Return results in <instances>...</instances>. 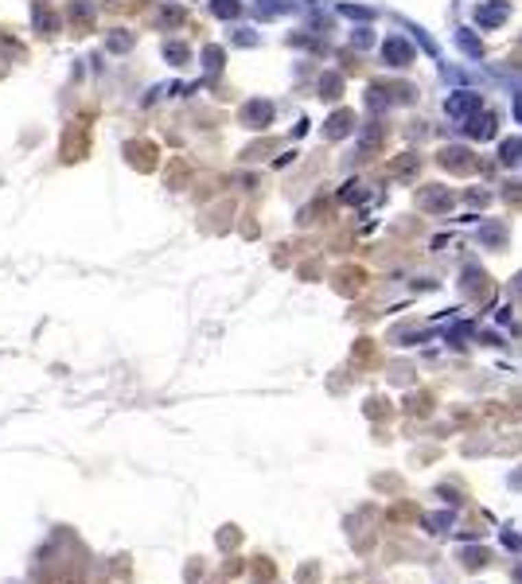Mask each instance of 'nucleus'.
Returning a JSON list of instances; mask_svg holds the SVG:
<instances>
[{"label":"nucleus","mask_w":522,"mask_h":584,"mask_svg":"<svg viewBox=\"0 0 522 584\" xmlns=\"http://www.w3.org/2000/svg\"><path fill=\"white\" fill-rule=\"evenodd\" d=\"M444 113H449L452 121H468L472 113H479V94H472V90H456V94L444 97Z\"/></svg>","instance_id":"1"},{"label":"nucleus","mask_w":522,"mask_h":584,"mask_svg":"<svg viewBox=\"0 0 522 584\" xmlns=\"http://www.w3.org/2000/svg\"><path fill=\"white\" fill-rule=\"evenodd\" d=\"M382 59H386V67H394V71H401V67H410L413 62V47L405 43V39L390 36L386 43H382Z\"/></svg>","instance_id":"2"},{"label":"nucleus","mask_w":522,"mask_h":584,"mask_svg":"<svg viewBox=\"0 0 522 584\" xmlns=\"http://www.w3.org/2000/svg\"><path fill=\"white\" fill-rule=\"evenodd\" d=\"M507 16H510L507 0H484V4L475 8V24H479V27H499Z\"/></svg>","instance_id":"3"},{"label":"nucleus","mask_w":522,"mask_h":584,"mask_svg":"<svg viewBox=\"0 0 522 584\" xmlns=\"http://www.w3.org/2000/svg\"><path fill=\"white\" fill-rule=\"evenodd\" d=\"M464 132H468L472 141H491V137H495V113H484V117L472 113L468 125H464Z\"/></svg>","instance_id":"4"},{"label":"nucleus","mask_w":522,"mask_h":584,"mask_svg":"<svg viewBox=\"0 0 522 584\" xmlns=\"http://www.w3.org/2000/svg\"><path fill=\"white\" fill-rule=\"evenodd\" d=\"M242 121L250 129H265L269 121H273V106H269V102H250V106L242 109Z\"/></svg>","instance_id":"5"},{"label":"nucleus","mask_w":522,"mask_h":584,"mask_svg":"<svg viewBox=\"0 0 522 584\" xmlns=\"http://www.w3.org/2000/svg\"><path fill=\"white\" fill-rule=\"evenodd\" d=\"M296 8V0H257L254 4V12L261 16V20H273V16H285Z\"/></svg>","instance_id":"6"},{"label":"nucleus","mask_w":522,"mask_h":584,"mask_svg":"<svg viewBox=\"0 0 522 584\" xmlns=\"http://www.w3.org/2000/svg\"><path fill=\"white\" fill-rule=\"evenodd\" d=\"M440 164L452 167V172H472V160H468L464 148H444V152H440Z\"/></svg>","instance_id":"7"},{"label":"nucleus","mask_w":522,"mask_h":584,"mask_svg":"<svg viewBox=\"0 0 522 584\" xmlns=\"http://www.w3.org/2000/svg\"><path fill=\"white\" fill-rule=\"evenodd\" d=\"M456 43H460V51L468 55V59H479V55H484V43H479V39H475V32H468V27H460V32H456Z\"/></svg>","instance_id":"8"},{"label":"nucleus","mask_w":522,"mask_h":584,"mask_svg":"<svg viewBox=\"0 0 522 584\" xmlns=\"http://www.w3.org/2000/svg\"><path fill=\"white\" fill-rule=\"evenodd\" d=\"M452 203V195L444 187H433V191H421V207H429V211H444V207Z\"/></svg>","instance_id":"9"},{"label":"nucleus","mask_w":522,"mask_h":584,"mask_svg":"<svg viewBox=\"0 0 522 584\" xmlns=\"http://www.w3.org/2000/svg\"><path fill=\"white\" fill-rule=\"evenodd\" d=\"M351 121H355V113L340 109V113L328 121V137H335V141H340V137H347V132H351Z\"/></svg>","instance_id":"10"},{"label":"nucleus","mask_w":522,"mask_h":584,"mask_svg":"<svg viewBox=\"0 0 522 584\" xmlns=\"http://www.w3.org/2000/svg\"><path fill=\"white\" fill-rule=\"evenodd\" d=\"M211 12L219 16V20H234V16L242 12V0H211Z\"/></svg>","instance_id":"11"},{"label":"nucleus","mask_w":522,"mask_h":584,"mask_svg":"<svg viewBox=\"0 0 522 584\" xmlns=\"http://www.w3.org/2000/svg\"><path fill=\"white\" fill-rule=\"evenodd\" d=\"M499 160H503V164H519V160H522V141H519V137L503 141V148H499Z\"/></svg>","instance_id":"12"},{"label":"nucleus","mask_w":522,"mask_h":584,"mask_svg":"<svg viewBox=\"0 0 522 584\" xmlns=\"http://www.w3.org/2000/svg\"><path fill=\"white\" fill-rule=\"evenodd\" d=\"M164 59H168L171 67H183V62L191 59V51L183 47V43H168V47H164Z\"/></svg>","instance_id":"13"},{"label":"nucleus","mask_w":522,"mask_h":584,"mask_svg":"<svg viewBox=\"0 0 522 584\" xmlns=\"http://www.w3.org/2000/svg\"><path fill=\"white\" fill-rule=\"evenodd\" d=\"M425 526L433 530V534H444V530L452 526V514H429V518H425Z\"/></svg>","instance_id":"14"},{"label":"nucleus","mask_w":522,"mask_h":584,"mask_svg":"<svg viewBox=\"0 0 522 584\" xmlns=\"http://www.w3.org/2000/svg\"><path fill=\"white\" fill-rule=\"evenodd\" d=\"M479 238H484L487 246H499V242H503V230H499V226H484V230H479Z\"/></svg>","instance_id":"15"},{"label":"nucleus","mask_w":522,"mask_h":584,"mask_svg":"<svg viewBox=\"0 0 522 584\" xmlns=\"http://www.w3.org/2000/svg\"><path fill=\"white\" fill-rule=\"evenodd\" d=\"M340 12H343V16H351V20H355V16H359V20H370V16H375L370 8H355V4H343Z\"/></svg>","instance_id":"16"},{"label":"nucleus","mask_w":522,"mask_h":584,"mask_svg":"<svg viewBox=\"0 0 522 584\" xmlns=\"http://www.w3.org/2000/svg\"><path fill=\"white\" fill-rule=\"evenodd\" d=\"M206 67H211V71H219L222 67V51L219 47H206Z\"/></svg>","instance_id":"17"},{"label":"nucleus","mask_w":522,"mask_h":584,"mask_svg":"<svg viewBox=\"0 0 522 584\" xmlns=\"http://www.w3.org/2000/svg\"><path fill=\"white\" fill-rule=\"evenodd\" d=\"M320 90H328V97H335V90H340V78H335V74H328V78L320 82Z\"/></svg>","instance_id":"18"},{"label":"nucleus","mask_w":522,"mask_h":584,"mask_svg":"<svg viewBox=\"0 0 522 584\" xmlns=\"http://www.w3.org/2000/svg\"><path fill=\"white\" fill-rule=\"evenodd\" d=\"M464 565H472V569H475V565H484V549H479V553H475V549H472V553H464Z\"/></svg>","instance_id":"19"},{"label":"nucleus","mask_w":522,"mask_h":584,"mask_svg":"<svg viewBox=\"0 0 522 584\" xmlns=\"http://www.w3.org/2000/svg\"><path fill=\"white\" fill-rule=\"evenodd\" d=\"M129 43H133V39H129V36H113V39H110V47H113V51H125V47H129Z\"/></svg>","instance_id":"20"},{"label":"nucleus","mask_w":522,"mask_h":584,"mask_svg":"<svg viewBox=\"0 0 522 584\" xmlns=\"http://www.w3.org/2000/svg\"><path fill=\"white\" fill-rule=\"evenodd\" d=\"M503 546H507V549H510V546L522 549V537H519V534H510V530H507V534H503Z\"/></svg>","instance_id":"21"},{"label":"nucleus","mask_w":522,"mask_h":584,"mask_svg":"<svg viewBox=\"0 0 522 584\" xmlns=\"http://www.w3.org/2000/svg\"><path fill=\"white\" fill-rule=\"evenodd\" d=\"M514 117H519V125H522V94H514Z\"/></svg>","instance_id":"22"},{"label":"nucleus","mask_w":522,"mask_h":584,"mask_svg":"<svg viewBox=\"0 0 522 584\" xmlns=\"http://www.w3.org/2000/svg\"><path fill=\"white\" fill-rule=\"evenodd\" d=\"M514 581H522V569H514Z\"/></svg>","instance_id":"23"}]
</instances>
